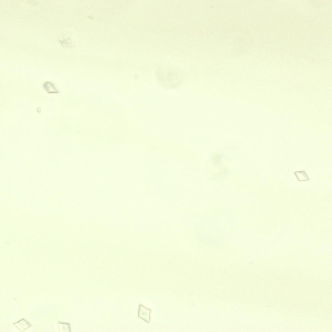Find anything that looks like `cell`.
<instances>
[{
  "label": "cell",
  "instance_id": "cell-2",
  "mask_svg": "<svg viewBox=\"0 0 332 332\" xmlns=\"http://www.w3.org/2000/svg\"><path fill=\"white\" fill-rule=\"evenodd\" d=\"M16 326L22 331H24L31 326V325L24 319L14 324Z\"/></svg>",
  "mask_w": 332,
  "mask_h": 332
},
{
  "label": "cell",
  "instance_id": "cell-1",
  "mask_svg": "<svg viewBox=\"0 0 332 332\" xmlns=\"http://www.w3.org/2000/svg\"><path fill=\"white\" fill-rule=\"evenodd\" d=\"M151 312V310L141 304L138 307V317L145 322L149 323Z\"/></svg>",
  "mask_w": 332,
  "mask_h": 332
},
{
  "label": "cell",
  "instance_id": "cell-3",
  "mask_svg": "<svg viewBox=\"0 0 332 332\" xmlns=\"http://www.w3.org/2000/svg\"><path fill=\"white\" fill-rule=\"evenodd\" d=\"M294 174L299 182L310 180V178L304 171H297L294 173Z\"/></svg>",
  "mask_w": 332,
  "mask_h": 332
},
{
  "label": "cell",
  "instance_id": "cell-4",
  "mask_svg": "<svg viewBox=\"0 0 332 332\" xmlns=\"http://www.w3.org/2000/svg\"><path fill=\"white\" fill-rule=\"evenodd\" d=\"M60 330H67V331H71L70 325L69 324L63 323L59 322Z\"/></svg>",
  "mask_w": 332,
  "mask_h": 332
}]
</instances>
